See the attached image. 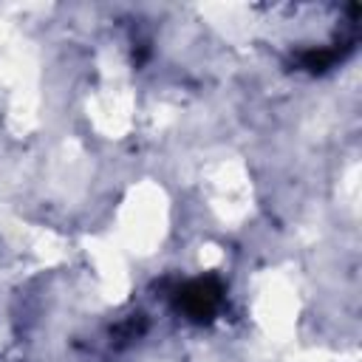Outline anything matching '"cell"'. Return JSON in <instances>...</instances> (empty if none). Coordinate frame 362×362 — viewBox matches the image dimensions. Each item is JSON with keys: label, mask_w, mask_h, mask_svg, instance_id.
<instances>
[{"label": "cell", "mask_w": 362, "mask_h": 362, "mask_svg": "<svg viewBox=\"0 0 362 362\" xmlns=\"http://www.w3.org/2000/svg\"><path fill=\"white\" fill-rule=\"evenodd\" d=\"M221 283L215 277H201L178 291V308L192 320H209L221 305Z\"/></svg>", "instance_id": "cell-1"}]
</instances>
